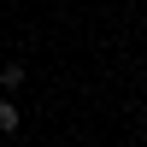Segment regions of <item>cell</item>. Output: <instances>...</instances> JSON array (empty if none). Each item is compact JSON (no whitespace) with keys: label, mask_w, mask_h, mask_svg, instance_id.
I'll return each mask as SVG.
<instances>
[{"label":"cell","mask_w":147,"mask_h":147,"mask_svg":"<svg viewBox=\"0 0 147 147\" xmlns=\"http://www.w3.org/2000/svg\"><path fill=\"white\" fill-rule=\"evenodd\" d=\"M0 88L18 94V88H24V65H6V71H0Z\"/></svg>","instance_id":"1"},{"label":"cell","mask_w":147,"mask_h":147,"mask_svg":"<svg viewBox=\"0 0 147 147\" xmlns=\"http://www.w3.org/2000/svg\"><path fill=\"white\" fill-rule=\"evenodd\" d=\"M12 129H18V106L0 100V136H12Z\"/></svg>","instance_id":"2"}]
</instances>
